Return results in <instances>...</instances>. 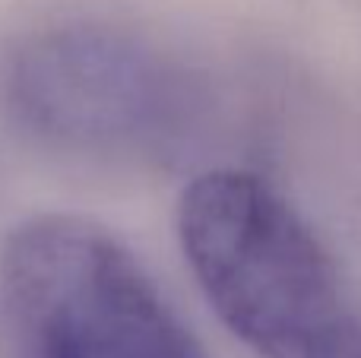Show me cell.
Returning <instances> with one entry per match:
<instances>
[{
	"mask_svg": "<svg viewBox=\"0 0 361 358\" xmlns=\"http://www.w3.org/2000/svg\"><path fill=\"white\" fill-rule=\"evenodd\" d=\"M4 92L19 124L73 149L143 140L165 111L156 61L99 25H51L19 38L4 61Z\"/></svg>",
	"mask_w": 361,
	"mask_h": 358,
	"instance_id": "3957f363",
	"label": "cell"
},
{
	"mask_svg": "<svg viewBox=\"0 0 361 358\" xmlns=\"http://www.w3.org/2000/svg\"><path fill=\"white\" fill-rule=\"evenodd\" d=\"M0 304L13 358H206L140 260L82 216L6 235Z\"/></svg>",
	"mask_w": 361,
	"mask_h": 358,
	"instance_id": "7a4b0ae2",
	"label": "cell"
},
{
	"mask_svg": "<svg viewBox=\"0 0 361 358\" xmlns=\"http://www.w3.org/2000/svg\"><path fill=\"white\" fill-rule=\"evenodd\" d=\"M307 358H361V317H343Z\"/></svg>",
	"mask_w": 361,
	"mask_h": 358,
	"instance_id": "277c9868",
	"label": "cell"
},
{
	"mask_svg": "<svg viewBox=\"0 0 361 358\" xmlns=\"http://www.w3.org/2000/svg\"><path fill=\"white\" fill-rule=\"evenodd\" d=\"M178 241L209 308L254 355L307 358L343 321L326 247L250 171L193 178L178 203Z\"/></svg>",
	"mask_w": 361,
	"mask_h": 358,
	"instance_id": "6da1fadb",
	"label": "cell"
}]
</instances>
